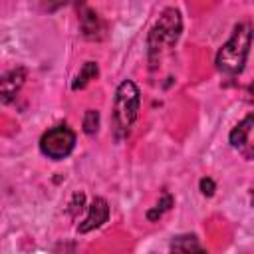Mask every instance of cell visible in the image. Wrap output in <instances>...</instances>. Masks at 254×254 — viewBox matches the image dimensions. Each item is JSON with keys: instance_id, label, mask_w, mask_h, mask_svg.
<instances>
[{"instance_id": "6da1fadb", "label": "cell", "mask_w": 254, "mask_h": 254, "mask_svg": "<svg viewBox=\"0 0 254 254\" xmlns=\"http://www.w3.org/2000/svg\"><path fill=\"white\" fill-rule=\"evenodd\" d=\"M250 44H252V26L246 22L236 24L228 42L216 52L214 62L218 71H222L224 75H238L244 69Z\"/></svg>"}, {"instance_id": "7a4b0ae2", "label": "cell", "mask_w": 254, "mask_h": 254, "mask_svg": "<svg viewBox=\"0 0 254 254\" xmlns=\"http://www.w3.org/2000/svg\"><path fill=\"white\" fill-rule=\"evenodd\" d=\"M183 32V18L177 8H165L159 16V20L149 30L147 48H149V62L155 67L157 60L161 58V52L165 48H173Z\"/></svg>"}, {"instance_id": "3957f363", "label": "cell", "mask_w": 254, "mask_h": 254, "mask_svg": "<svg viewBox=\"0 0 254 254\" xmlns=\"http://www.w3.org/2000/svg\"><path fill=\"white\" fill-rule=\"evenodd\" d=\"M139 113V87L131 79H123L117 85L113 101V123L117 137H125L131 131Z\"/></svg>"}, {"instance_id": "277c9868", "label": "cell", "mask_w": 254, "mask_h": 254, "mask_svg": "<svg viewBox=\"0 0 254 254\" xmlns=\"http://www.w3.org/2000/svg\"><path fill=\"white\" fill-rule=\"evenodd\" d=\"M73 147H75V133L67 125H56L48 129L40 139V151L52 161L65 159L73 151Z\"/></svg>"}, {"instance_id": "5b68a950", "label": "cell", "mask_w": 254, "mask_h": 254, "mask_svg": "<svg viewBox=\"0 0 254 254\" xmlns=\"http://www.w3.org/2000/svg\"><path fill=\"white\" fill-rule=\"evenodd\" d=\"M107 216H109V204H107V200L101 198V196H95V198L91 200V204H89L87 216H85L83 222L77 226V230H79L81 234H85V232H89V230L101 226V224L107 220Z\"/></svg>"}, {"instance_id": "8992f818", "label": "cell", "mask_w": 254, "mask_h": 254, "mask_svg": "<svg viewBox=\"0 0 254 254\" xmlns=\"http://www.w3.org/2000/svg\"><path fill=\"white\" fill-rule=\"evenodd\" d=\"M26 81V69L24 67H14L10 71H6L0 79V95H2V103H10L16 93L20 91V87Z\"/></svg>"}, {"instance_id": "52a82bcc", "label": "cell", "mask_w": 254, "mask_h": 254, "mask_svg": "<svg viewBox=\"0 0 254 254\" xmlns=\"http://www.w3.org/2000/svg\"><path fill=\"white\" fill-rule=\"evenodd\" d=\"M79 26H81V34L85 40H101L105 34V24L101 22L99 14L87 6L81 8L79 14Z\"/></svg>"}, {"instance_id": "ba28073f", "label": "cell", "mask_w": 254, "mask_h": 254, "mask_svg": "<svg viewBox=\"0 0 254 254\" xmlns=\"http://www.w3.org/2000/svg\"><path fill=\"white\" fill-rule=\"evenodd\" d=\"M171 254H206V250L200 246L198 238L194 234H179L171 240L169 246Z\"/></svg>"}, {"instance_id": "9c48e42d", "label": "cell", "mask_w": 254, "mask_h": 254, "mask_svg": "<svg viewBox=\"0 0 254 254\" xmlns=\"http://www.w3.org/2000/svg\"><path fill=\"white\" fill-rule=\"evenodd\" d=\"M252 129H254V115H248V117H244V119L230 131V135H228L230 145L236 147V149H244V147H246V141H248V135L252 133Z\"/></svg>"}, {"instance_id": "30bf717a", "label": "cell", "mask_w": 254, "mask_h": 254, "mask_svg": "<svg viewBox=\"0 0 254 254\" xmlns=\"http://www.w3.org/2000/svg\"><path fill=\"white\" fill-rule=\"evenodd\" d=\"M97 73H99V67H97V64L95 62H85L83 65H81V69H79V73L75 75V79H73V83H71V89H83L91 79H95L97 77Z\"/></svg>"}, {"instance_id": "8fae6325", "label": "cell", "mask_w": 254, "mask_h": 254, "mask_svg": "<svg viewBox=\"0 0 254 254\" xmlns=\"http://www.w3.org/2000/svg\"><path fill=\"white\" fill-rule=\"evenodd\" d=\"M99 129V111L95 109H87L83 115V131L87 135H93Z\"/></svg>"}, {"instance_id": "7c38bea8", "label": "cell", "mask_w": 254, "mask_h": 254, "mask_svg": "<svg viewBox=\"0 0 254 254\" xmlns=\"http://www.w3.org/2000/svg\"><path fill=\"white\" fill-rule=\"evenodd\" d=\"M171 204H173V196L165 192L163 198H161V202H159L155 208H151V210L147 212V218H149V220H157V218H161V214H163L165 210H169Z\"/></svg>"}, {"instance_id": "4fadbf2b", "label": "cell", "mask_w": 254, "mask_h": 254, "mask_svg": "<svg viewBox=\"0 0 254 254\" xmlns=\"http://www.w3.org/2000/svg\"><path fill=\"white\" fill-rule=\"evenodd\" d=\"M83 202H85V194L83 192H75L73 194V198H71V202H69V214L71 216H77L79 212H81V208H83Z\"/></svg>"}, {"instance_id": "5bb4252c", "label": "cell", "mask_w": 254, "mask_h": 254, "mask_svg": "<svg viewBox=\"0 0 254 254\" xmlns=\"http://www.w3.org/2000/svg\"><path fill=\"white\" fill-rule=\"evenodd\" d=\"M198 189H200V192H202L204 196H212L214 190H216V185H214V181H212L210 177H202V179L198 181Z\"/></svg>"}, {"instance_id": "9a60e30c", "label": "cell", "mask_w": 254, "mask_h": 254, "mask_svg": "<svg viewBox=\"0 0 254 254\" xmlns=\"http://www.w3.org/2000/svg\"><path fill=\"white\" fill-rule=\"evenodd\" d=\"M252 204H254V189H252Z\"/></svg>"}]
</instances>
